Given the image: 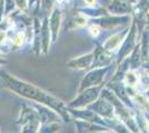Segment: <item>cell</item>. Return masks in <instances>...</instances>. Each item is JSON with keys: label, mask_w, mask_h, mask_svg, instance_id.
<instances>
[{"label": "cell", "mask_w": 149, "mask_h": 133, "mask_svg": "<svg viewBox=\"0 0 149 133\" xmlns=\"http://www.w3.org/2000/svg\"><path fill=\"white\" fill-rule=\"evenodd\" d=\"M0 80H2L5 82L6 88L16 92L17 94L33 100V101H37L41 104H45L49 108L54 109L57 113L61 116L63 121L69 122L71 120V115L69 114L68 110H67V105L61 100L52 96L40 88H37V87L32 85L30 83L25 82V81H21L17 78L10 76L3 70H0Z\"/></svg>", "instance_id": "1"}, {"label": "cell", "mask_w": 149, "mask_h": 133, "mask_svg": "<svg viewBox=\"0 0 149 133\" xmlns=\"http://www.w3.org/2000/svg\"><path fill=\"white\" fill-rule=\"evenodd\" d=\"M105 87V82L98 84V85H93L90 88H87L85 90H82L81 92H79V95L72 100L71 102H69L67 104V108H72V109H81L86 108L88 104L93 103V101H96L100 95V91L101 89Z\"/></svg>", "instance_id": "2"}, {"label": "cell", "mask_w": 149, "mask_h": 133, "mask_svg": "<svg viewBox=\"0 0 149 133\" xmlns=\"http://www.w3.org/2000/svg\"><path fill=\"white\" fill-rule=\"evenodd\" d=\"M17 122L22 127L21 133H36L40 125L37 111L27 105L22 107Z\"/></svg>", "instance_id": "3"}, {"label": "cell", "mask_w": 149, "mask_h": 133, "mask_svg": "<svg viewBox=\"0 0 149 133\" xmlns=\"http://www.w3.org/2000/svg\"><path fill=\"white\" fill-rule=\"evenodd\" d=\"M137 39H138V31H137V25L135 20L131 18V25L129 27V31L127 33L126 38L124 39L121 45L119 47V52L117 56V62H121L125 58L127 57L131 51L134 50V48L137 45Z\"/></svg>", "instance_id": "4"}, {"label": "cell", "mask_w": 149, "mask_h": 133, "mask_svg": "<svg viewBox=\"0 0 149 133\" xmlns=\"http://www.w3.org/2000/svg\"><path fill=\"white\" fill-rule=\"evenodd\" d=\"M110 68L111 67L108 65V67H104V68H95V69L90 70L87 74L82 78L78 93L85 89L104 83V79H105L106 74L108 73V71L110 70Z\"/></svg>", "instance_id": "5"}, {"label": "cell", "mask_w": 149, "mask_h": 133, "mask_svg": "<svg viewBox=\"0 0 149 133\" xmlns=\"http://www.w3.org/2000/svg\"><path fill=\"white\" fill-rule=\"evenodd\" d=\"M93 64H91V68H104V67H108L110 65L113 60V52L106 50L102 48V45L97 44L96 49H93Z\"/></svg>", "instance_id": "6"}, {"label": "cell", "mask_w": 149, "mask_h": 133, "mask_svg": "<svg viewBox=\"0 0 149 133\" xmlns=\"http://www.w3.org/2000/svg\"><path fill=\"white\" fill-rule=\"evenodd\" d=\"M62 23V9L55 5L48 14V25L51 33V42H56Z\"/></svg>", "instance_id": "7"}, {"label": "cell", "mask_w": 149, "mask_h": 133, "mask_svg": "<svg viewBox=\"0 0 149 133\" xmlns=\"http://www.w3.org/2000/svg\"><path fill=\"white\" fill-rule=\"evenodd\" d=\"M36 111L39 116L40 124H48V123H60L61 116L57 113L54 109L49 108L45 104H36Z\"/></svg>", "instance_id": "8"}, {"label": "cell", "mask_w": 149, "mask_h": 133, "mask_svg": "<svg viewBox=\"0 0 149 133\" xmlns=\"http://www.w3.org/2000/svg\"><path fill=\"white\" fill-rule=\"evenodd\" d=\"M50 43H51V33L48 25V16H44L40 25V51L44 54H47L49 52Z\"/></svg>", "instance_id": "9"}, {"label": "cell", "mask_w": 149, "mask_h": 133, "mask_svg": "<svg viewBox=\"0 0 149 133\" xmlns=\"http://www.w3.org/2000/svg\"><path fill=\"white\" fill-rule=\"evenodd\" d=\"M132 7L130 3H128L125 0H111L106 10L109 14L115 16H125V14H130L132 11Z\"/></svg>", "instance_id": "10"}, {"label": "cell", "mask_w": 149, "mask_h": 133, "mask_svg": "<svg viewBox=\"0 0 149 133\" xmlns=\"http://www.w3.org/2000/svg\"><path fill=\"white\" fill-rule=\"evenodd\" d=\"M128 31H129V27L125 28L124 30H121V31H118V32H116V33H113L111 37H109V38L104 42L102 48L106 49V50L110 51V52H115L116 50H118L119 47L121 45L123 41H124V39L126 38Z\"/></svg>", "instance_id": "11"}, {"label": "cell", "mask_w": 149, "mask_h": 133, "mask_svg": "<svg viewBox=\"0 0 149 133\" xmlns=\"http://www.w3.org/2000/svg\"><path fill=\"white\" fill-rule=\"evenodd\" d=\"M74 124L77 125V133H90V132H106L111 131V129L108 127H104L93 122L76 119Z\"/></svg>", "instance_id": "12"}, {"label": "cell", "mask_w": 149, "mask_h": 133, "mask_svg": "<svg viewBox=\"0 0 149 133\" xmlns=\"http://www.w3.org/2000/svg\"><path fill=\"white\" fill-rule=\"evenodd\" d=\"M93 51L86 53L84 56L76 58V59H71L70 61L67 62V67L69 69L74 70H88L91 68L93 64Z\"/></svg>", "instance_id": "13"}, {"label": "cell", "mask_w": 149, "mask_h": 133, "mask_svg": "<svg viewBox=\"0 0 149 133\" xmlns=\"http://www.w3.org/2000/svg\"><path fill=\"white\" fill-rule=\"evenodd\" d=\"M89 23V19L85 14H82L80 11H76L74 13V17L72 19L70 20L69 22L68 29H79V28H84V27H87V25Z\"/></svg>", "instance_id": "14"}, {"label": "cell", "mask_w": 149, "mask_h": 133, "mask_svg": "<svg viewBox=\"0 0 149 133\" xmlns=\"http://www.w3.org/2000/svg\"><path fill=\"white\" fill-rule=\"evenodd\" d=\"M60 129V123L40 124L36 133H56Z\"/></svg>", "instance_id": "15"}, {"label": "cell", "mask_w": 149, "mask_h": 133, "mask_svg": "<svg viewBox=\"0 0 149 133\" xmlns=\"http://www.w3.org/2000/svg\"><path fill=\"white\" fill-rule=\"evenodd\" d=\"M55 5H56V0H40V9L45 11V16L49 14Z\"/></svg>", "instance_id": "16"}, {"label": "cell", "mask_w": 149, "mask_h": 133, "mask_svg": "<svg viewBox=\"0 0 149 133\" xmlns=\"http://www.w3.org/2000/svg\"><path fill=\"white\" fill-rule=\"evenodd\" d=\"M87 29H88V33L90 34V37L93 39H97L100 36V33H101V28L98 25L93 23V22L91 23H88Z\"/></svg>", "instance_id": "17"}, {"label": "cell", "mask_w": 149, "mask_h": 133, "mask_svg": "<svg viewBox=\"0 0 149 133\" xmlns=\"http://www.w3.org/2000/svg\"><path fill=\"white\" fill-rule=\"evenodd\" d=\"M15 3L17 9L22 12H29L28 11V0H15Z\"/></svg>", "instance_id": "18"}, {"label": "cell", "mask_w": 149, "mask_h": 133, "mask_svg": "<svg viewBox=\"0 0 149 133\" xmlns=\"http://www.w3.org/2000/svg\"><path fill=\"white\" fill-rule=\"evenodd\" d=\"M16 10L15 0H5V16Z\"/></svg>", "instance_id": "19"}, {"label": "cell", "mask_w": 149, "mask_h": 133, "mask_svg": "<svg viewBox=\"0 0 149 133\" xmlns=\"http://www.w3.org/2000/svg\"><path fill=\"white\" fill-rule=\"evenodd\" d=\"M84 5L86 7H98L99 6V1L98 0H82Z\"/></svg>", "instance_id": "20"}, {"label": "cell", "mask_w": 149, "mask_h": 133, "mask_svg": "<svg viewBox=\"0 0 149 133\" xmlns=\"http://www.w3.org/2000/svg\"><path fill=\"white\" fill-rule=\"evenodd\" d=\"M125 1H127L128 3H130L131 6H135V5L137 3V1H138V0H125Z\"/></svg>", "instance_id": "21"}, {"label": "cell", "mask_w": 149, "mask_h": 133, "mask_svg": "<svg viewBox=\"0 0 149 133\" xmlns=\"http://www.w3.org/2000/svg\"><path fill=\"white\" fill-rule=\"evenodd\" d=\"M111 131H112V130H111ZM111 131H106V132H100V133H110Z\"/></svg>", "instance_id": "22"}, {"label": "cell", "mask_w": 149, "mask_h": 133, "mask_svg": "<svg viewBox=\"0 0 149 133\" xmlns=\"http://www.w3.org/2000/svg\"><path fill=\"white\" fill-rule=\"evenodd\" d=\"M90 133H100V132H90Z\"/></svg>", "instance_id": "23"}]
</instances>
